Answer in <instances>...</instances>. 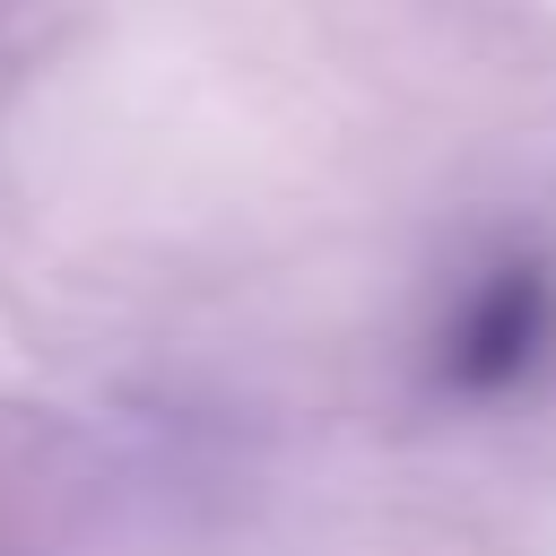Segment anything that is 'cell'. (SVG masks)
Instances as JSON below:
<instances>
[{
	"instance_id": "6da1fadb",
	"label": "cell",
	"mask_w": 556,
	"mask_h": 556,
	"mask_svg": "<svg viewBox=\"0 0 556 556\" xmlns=\"http://www.w3.org/2000/svg\"><path fill=\"white\" fill-rule=\"evenodd\" d=\"M547 374H556V261L504 243L443 295L426 330V382L460 408H504L530 400Z\"/></svg>"
}]
</instances>
